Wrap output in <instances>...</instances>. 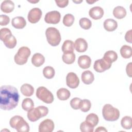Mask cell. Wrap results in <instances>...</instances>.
Instances as JSON below:
<instances>
[{
	"label": "cell",
	"mask_w": 132,
	"mask_h": 132,
	"mask_svg": "<svg viewBox=\"0 0 132 132\" xmlns=\"http://www.w3.org/2000/svg\"><path fill=\"white\" fill-rule=\"evenodd\" d=\"M19 94L16 88L11 85L1 86L0 91V108L10 110L15 108L19 101Z\"/></svg>",
	"instance_id": "1"
},
{
	"label": "cell",
	"mask_w": 132,
	"mask_h": 132,
	"mask_svg": "<svg viewBox=\"0 0 132 132\" xmlns=\"http://www.w3.org/2000/svg\"><path fill=\"white\" fill-rule=\"evenodd\" d=\"M10 126L15 129L18 132H28L29 131V126L23 117L15 116L12 117L9 121Z\"/></svg>",
	"instance_id": "2"
},
{
	"label": "cell",
	"mask_w": 132,
	"mask_h": 132,
	"mask_svg": "<svg viewBox=\"0 0 132 132\" xmlns=\"http://www.w3.org/2000/svg\"><path fill=\"white\" fill-rule=\"evenodd\" d=\"M102 114L104 119L107 121H115L120 117L118 109L113 107L109 104H105L102 109Z\"/></svg>",
	"instance_id": "3"
},
{
	"label": "cell",
	"mask_w": 132,
	"mask_h": 132,
	"mask_svg": "<svg viewBox=\"0 0 132 132\" xmlns=\"http://www.w3.org/2000/svg\"><path fill=\"white\" fill-rule=\"evenodd\" d=\"M48 113V108L44 106L33 108L27 112V118L31 122H35L40 118L46 116Z\"/></svg>",
	"instance_id": "4"
},
{
	"label": "cell",
	"mask_w": 132,
	"mask_h": 132,
	"mask_svg": "<svg viewBox=\"0 0 132 132\" xmlns=\"http://www.w3.org/2000/svg\"><path fill=\"white\" fill-rule=\"evenodd\" d=\"M45 35L48 43L53 46H56L61 41V35L59 31L56 28L48 27L45 31Z\"/></svg>",
	"instance_id": "5"
},
{
	"label": "cell",
	"mask_w": 132,
	"mask_h": 132,
	"mask_svg": "<svg viewBox=\"0 0 132 132\" xmlns=\"http://www.w3.org/2000/svg\"><path fill=\"white\" fill-rule=\"evenodd\" d=\"M30 54V50L28 47H21L14 57L15 62L18 65H23L25 64Z\"/></svg>",
	"instance_id": "6"
},
{
	"label": "cell",
	"mask_w": 132,
	"mask_h": 132,
	"mask_svg": "<svg viewBox=\"0 0 132 132\" xmlns=\"http://www.w3.org/2000/svg\"><path fill=\"white\" fill-rule=\"evenodd\" d=\"M36 96L46 104H51L54 100L53 94L46 88L41 86L36 90Z\"/></svg>",
	"instance_id": "7"
},
{
	"label": "cell",
	"mask_w": 132,
	"mask_h": 132,
	"mask_svg": "<svg viewBox=\"0 0 132 132\" xmlns=\"http://www.w3.org/2000/svg\"><path fill=\"white\" fill-rule=\"evenodd\" d=\"M111 64L112 63L108 62L103 58L97 59L94 63L93 69L96 72L102 73L110 69Z\"/></svg>",
	"instance_id": "8"
},
{
	"label": "cell",
	"mask_w": 132,
	"mask_h": 132,
	"mask_svg": "<svg viewBox=\"0 0 132 132\" xmlns=\"http://www.w3.org/2000/svg\"><path fill=\"white\" fill-rule=\"evenodd\" d=\"M61 15L58 11H52L47 12L44 17V21L48 24H58L60 20Z\"/></svg>",
	"instance_id": "9"
},
{
	"label": "cell",
	"mask_w": 132,
	"mask_h": 132,
	"mask_svg": "<svg viewBox=\"0 0 132 132\" xmlns=\"http://www.w3.org/2000/svg\"><path fill=\"white\" fill-rule=\"evenodd\" d=\"M42 14V11L40 8H34L31 9L28 13V20L31 23H36L40 20Z\"/></svg>",
	"instance_id": "10"
},
{
	"label": "cell",
	"mask_w": 132,
	"mask_h": 132,
	"mask_svg": "<svg viewBox=\"0 0 132 132\" xmlns=\"http://www.w3.org/2000/svg\"><path fill=\"white\" fill-rule=\"evenodd\" d=\"M67 85L72 89L76 88L79 84V79L74 72H69L66 77Z\"/></svg>",
	"instance_id": "11"
},
{
	"label": "cell",
	"mask_w": 132,
	"mask_h": 132,
	"mask_svg": "<svg viewBox=\"0 0 132 132\" xmlns=\"http://www.w3.org/2000/svg\"><path fill=\"white\" fill-rule=\"evenodd\" d=\"M54 123L50 119H46L40 123L39 125V132H52L54 129Z\"/></svg>",
	"instance_id": "12"
},
{
	"label": "cell",
	"mask_w": 132,
	"mask_h": 132,
	"mask_svg": "<svg viewBox=\"0 0 132 132\" xmlns=\"http://www.w3.org/2000/svg\"><path fill=\"white\" fill-rule=\"evenodd\" d=\"M103 9L99 6H95L89 10V16L93 19L97 20L101 19L104 15Z\"/></svg>",
	"instance_id": "13"
},
{
	"label": "cell",
	"mask_w": 132,
	"mask_h": 132,
	"mask_svg": "<svg viewBox=\"0 0 132 132\" xmlns=\"http://www.w3.org/2000/svg\"><path fill=\"white\" fill-rule=\"evenodd\" d=\"M1 40L3 42L5 45L8 48H14L17 43L16 38L11 33L7 35Z\"/></svg>",
	"instance_id": "14"
},
{
	"label": "cell",
	"mask_w": 132,
	"mask_h": 132,
	"mask_svg": "<svg viewBox=\"0 0 132 132\" xmlns=\"http://www.w3.org/2000/svg\"><path fill=\"white\" fill-rule=\"evenodd\" d=\"M74 48L78 52H85L88 48V43L84 39L81 38H78L75 41Z\"/></svg>",
	"instance_id": "15"
},
{
	"label": "cell",
	"mask_w": 132,
	"mask_h": 132,
	"mask_svg": "<svg viewBox=\"0 0 132 132\" xmlns=\"http://www.w3.org/2000/svg\"><path fill=\"white\" fill-rule=\"evenodd\" d=\"M91 64V59L87 55H81L78 57V64L80 68L83 69H88Z\"/></svg>",
	"instance_id": "16"
},
{
	"label": "cell",
	"mask_w": 132,
	"mask_h": 132,
	"mask_svg": "<svg viewBox=\"0 0 132 132\" xmlns=\"http://www.w3.org/2000/svg\"><path fill=\"white\" fill-rule=\"evenodd\" d=\"M11 24L15 28L22 29L26 26V22L23 17L16 16L12 19Z\"/></svg>",
	"instance_id": "17"
},
{
	"label": "cell",
	"mask_w": 132,
	"mask_h": 132,
	"mask_svg": "<svg viewBox=\"0 0 132 132\" xmlns=\"http://www.w3.org/2000/svg\"><path fill=\"white\" fill-rule=\"evenodd\" d=\"M14 8V3L9 0L3 1L1 5V9L4 13H9L11 12Z\"/></svg>",
	"instance_id": "18"
},
{
	"label": "cell",
	"mask_w": 132,
	"mask_h": 132,
	"mask_svg": "<svg viewBox=\"0 0 132 132\" xmlns=\"http://www.w3.org/2000/svg\"><path fill=\"white\" fill-rule=\"evenodd\" d=\"M81 78L82 81L86 85H90L93 82L94 79V74L89 70L83 72L81 74Z\"/></svg>",
	"instance_id": "19"
},
{
	"label": "cell",
	"mask_w": 132,
	"mask_h": 132,
	"mask_svg": "<svg viewBox=\"0 0 132 132\" xmlns=\"http://www.w3.org/2000/svg\"><path fill=\"white\" fill-rule=\"evenodd\" d=\"M44 57L41 54L39 53H35L31 58V63L34 66L36 67H39L41 66L44 63Z\"/></svg>",
	"instance_id": "20"
},
{
	"label": "cell",
	"mask_w": 132,
	"mask_h": 132,
	"mask_svg": "<svg viewBox=\"0 0 132 132\" xmlns=\"http://www.w3.org/2000/svg\"><path fill=\"white\" fill-rule=\"evenodd\" d=\"M103 25L105 29L108 31H113L118 27L117 22L112 19H106L105 20Z\"/></svg>",
	"instance_id": "21"
},
{
	"label": "cell",
	"mask_w": 132,
	"mask_h": 132,
	"mask_svg": "<svg viewBox=\"0 0 132 132\" xmlns=\"http://www.w3.org/2000/svg\"><path fill=\"white\" fill-rule=\"evenodd\" d=\"M20 90L23 95L28 97L31 96L34 92V87L28 84H24L22 85L21 87Z\"/></svg>",
	"instance_id": "22"
},
{
	"label": "cell",
	"mask_w": 132,
	"mask_h": 132,
	"mask_svg": "<svg viewBox=\"0 0 132 132\" xmlns=\"http://www.w3.org/2000/svg\"><path fill=\"white\" fill-rule=\"evenodd\" d=\"M113 14L117 19H122L126 16V11L123 7L118 6L114 8L113 10Z\"/></svg>",
	"instance_id": "23"
},
{
	"label": "cell",
	"mask_w": 132,
	"mask_h": 132,
	"mask_svg": "<svg viewBox=\"0 0 132 132\" xmlns=\"http://www.w3.org/2000/svg\"><path fill=\"white\" fill-rule=\"evenodd\" d=\"M57 96L58 98L61 101H65L68 100L70 95L71 93L69 90L66 88H60L57 91Z\"/></svg>",
	"instance_id": "24"
},
{
	"label": "cell",
	"mask_w": 132,
	"mask_h": 132,
	"mask_svg": "<svg viewBox=\"0 0 132 132\" xmlns=\"http://www.w3.org/2000/svg\"><path fill=\"white\" fill-rule=\"evenodd\" d=\"M61 49L63 53H72L74 50V43L72 40H65L62 45Z\"/></svg>",
	"instance_id": "25"
},
{
	"label": "cell",
	"mask_w": 132,
	"mask_h": 132,
	"mask_svg": "<svg viewBox=\"0 0 132 132\" xmlns=\"http://www.w3.org/2000/svg\"><path fill=\"white\" fill-rule=\"evenodd\" d=\"M120 54L121 56L125 59H128L132 56V48L131 46L124 45L120 49Z\"/></svg>",
	"instance_id": "26"
},
{
	"label": "cell",
	"mask_w": 132,
	"mask_h": 132,
	"mask_svg": "<svg viewBox=\"0 0 132 132\" xmlns=\"http://www.w3.org/2000/svg\"><path fill=\"white\" fill-rule=\"evenodd\" d=\"M103 58L108 62L112 63L117 60L118 55L117 53L113 51H108L104 54Z\"/></svg>",
	"instance_id": "27"
},
{
	"label": "cell",
	"mask_w": 132,
	"mask_h": 132,
	"mask_svg": "<svg viewBox=\"0 0 132 132\" xmlns=\"http://www.w3.org/2000/svg\"><path fill=\"white\" fill-rule=\"evenodd\" d=\"M85 121L89 124H90L92 126L94 127L97 125L99 121V119L98 116L96 114L94 113H91L89 114L86 117Z\"/></svg>",
	"instance_id": "28"
},
{
	"label": "cell",
	"mask_w": 132,
	"mask_h": 132,
	"mask_svg": "<svg viewBox=\"0 0 132 132\" xmlns=\"http://www.w3.org/2000/svg\"><path fill=\"white\" fill-rule=\"evenodd\" d=\"M62 59L65 63L68 64H72L75 60V55L73 52L63 53Z\"/></svg>",
	"instance_id": "29"
},
{
	"label": "cell",
	"mask_w": 132,
	"mask_h": 132,
	"mask_svg": "<svg viewBox=\"0 0 132 132\" xmlns=\"http://www.w3.org/2000/svg\"><path fill=\"white\" fill-rule=\"evenodd\" d=\"M121 124L123 128L126 129H130L132 127V118L129 116L124 117L121 121Z\"/></svg>",
	"instance_id": "30"
},
{
	"label": "cell",
	"mask_w": 132,
	"mask_h": 132,
	"mask_svg": "<svg viewBox=\"0 0 132 132\" xmlns=\"http://www.w3.org/2000/svg\"><path fill=\"white\" fill-rule=\"evenodd\" d=\"M34 107L33 101L30 98H26L23 100L22 103V107L25 111H28Z\"/></svg>",
	"instance_id": "31"
},
{
	"label": "cell",
	"mask_w": 132,
	"mask_h": 132,
	"mask_svg": "<svg viewBox=\"0 0 132 132\" xmlns=\"http://www.w3.org/2000/svg\"><path fill=\"white\" fill-rule=\"evenodd\" d=\"M55 74L54 69L51 66H46L43 70V74L47 79H52Z\"/></svg>",
	"instance_id": "32"
},
{
	"label": "cell",
	"mask_w": 132,
	"mask_h": 132,
	"mask_svg": "<svg viewBox=\"0 0 132 132\" xmlns=\"http://www.w3.org/2000/svg\"><path fill=\"white\" fill-rule=\"evenodd\" d=\"M79 24L80 26L84 29L88 30L90 29L92 26L91 21L87 18H82L79 20Z\"/></svg>",
	"instance_id": "33"
},
{
	"label": "cell",
	"mask_w": 132,
	"mask_h": 132,
	"mask_svg": "<svg viewBox=\"0 0 132 132\" xmlns=\"http://www.w3.org/2000/svg\"><path fill=\"white\" fill-rule=\"evenodd\" d=\"M74 20L75 18L73 15H72V14L68 13L64 16L62 22L64 25L67 27H70L73 25Z\"/></svg>",
	"instance_id": "34"
},
{
	"label": "cell",
	"mask_w": 132,
	"mask_h": 132,
	"mask_svg": "<svg viewBox=\"0 0 132 132\" xmlns=\"http://www.w3.org/2000/svg\"><path fill=\"white\" fill-rule=\"evenodd\" d=\"M91 102L87 99L82 100L81 101L80 109L81 111L84 112H88L91 108Z\"/></svg>",
	"instance_id": "35"
},
{
	"label": "cell",
	"mask_w": 132,
	"mask_h": 132,
	"mask_svg": "<svg viewBox=\"0 0 132 132\" xmlns=\"http://www.w3.org/2000/svg\"><path fill=\"white\" fill-rule=\"evenodd\" d=\"M80 129L82 132H93L94 127L92 126L90 124L85 121L80 124Z\"/></svg>",
	"instance_id": "36"
},
{
	"label": "cell",
	"mask_w": 132,
	"mask_h": 132,
	"mask_svg": "<svg viewBox=\"0 0 132 132\" xmlns=\"http://www.w3.org/2000/svg\"><path fill=\"white\" fill-rule=\"evenodd\" d=\"M81 100L78 97H74L72 98L70 101V106L71 107L77 110L78 109H80V106L81 103Z\"/></svg>",
	"instance_id": "37"
},
{
	"label": "cell",
	"mask_w": 132,
	"mask_h": 132,
	"mask_svg": "<svg viewBox=\"0 0 132 132\" xmlns=\"http://www.w3.org/2000/svg\"><path fill=\"white\" fill-rule=\"evenodd\" d=\"M10 22V18L6 15L1 14L0 15V24L1 26L7 25Z\"/></svg>",
	"instance_id": "38"
},
{
	"label": "cell",
	"mask_w": 132,
	"mask_h": 132,
	"mask_svg": "<svg viewBox=\"0 0 132 132\" xmlns=\"http://www.w3.org/2000/svg\"><path fill=\"white\" fill-rule=\"evenodd\" d=\"M11 31L8 28H3L0 30V38L2 40L7 35L11 34Z\"/></svg>",
	"instance_id": "39"
},
{
	"label": "cell",
	"mask_w": 132,
	"mask_h": 132,
	"mask_svg": "<svg viewBox=\"0 0 132 132\" xmlns=\"http://www.w3.org/2000/svg\"><path fill=\"white\" fill-rule=\"evenodd\" d=\"M55 2L57 5L60 8H64L65 7L69 4L68 0L65 1H55Z\"/></svg>",
	"instance_id": "40"
},
{
	"label": "cell",
	"mask_w": 132,
	"mask_h": 132,
	"mask_svg": "<svg viewBox=\"0 0 132 132\" xmlns=\"http://www.w3.org/2000/svg\"><path fill=\"white\" fill-rule=\"evenodd\" d=\"M125 40L130 43H132V39H131V30H129L127 31L125 35Z\"/></svg>",
	"instance_id": "41"
},
{
	"label": "cell",
	"mask_w": 132,
	"mask_h": 132,
	"mask_svg": "<svg viewBox=\"0 0 132 132\" xmlns=\"http://www.w3.org/2000/svg\"><path fill=\"white\" fill-rule=\"evenodd\" d=\"M126 71L127 75L131 77V62H129L127 64L126 68Z\"/></svg>",
	"instance_id": "42"
},
{
	"label": "cell",
	"mask_w": 132,
	"mask_h": 132,
	"mask_svg": "<svg viewBox=\"0 0 132 132\" xmlns=\"http://www.w3.org/2000/svg\"><path fill=\"white\" fill-rule=\"evenodd\" d=\"M96 132L97 131H107V130L104 127H102V126H100V127H98L95 130Z\"/></svg>",
	"instance_id": "43"
},
{
	"label": "cell",
	"mask_w": 132,
	"mask_h": 132,
	"mask_svg": "<svg viewBox=\"0 0 132 132\" xmlns=\"http://www.w3.org/2000/svg\"><path fill=\"white\" fill-rule=\"evenodd\" d=\"M96 1H93V2H89V1H86V2H87L88 3H89V4H92V3H94V2H95Z\"/></svg>",
	"instance_id": "44"
}]
</instances>
